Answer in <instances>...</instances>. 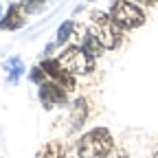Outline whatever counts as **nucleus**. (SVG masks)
<instances>
[{
	"label": "nucleus",
	"mask_w": 158,
	"mask_h": 158,
	"mask_svg": "<svg viewBox=\"0 0 158 158\" xmlns=\"http://www.w3.org/2000/svg\"><path fill=\"white\" fill-rule=\"evenodd\" d=\"M29 77H31V81L33 84H44V77H46V73H44V68L42 66H35V68H31V73H29Z\"/></svg>",
	"instance_id": "4468645a"
},
{
	"label": "nucleus",
	"mask_w": 158,
	"mask_h": 158,
	"mask_svg": "<svg viewBox=\"0 0 158 158\" xmlns=\"http://www.w3.org/2000/svg\"><path fill=\"white\" fill-rule=\"evenodd\" d=\"M59 64L73 75H88L94 70V57L84 46H68L59 55Z\"/></svg>",
	"instance_id": "20e7f679"
},
{
	"label": "nucleus",
	"mask_w": 158,
	"mask_h": 158,
	"mask_svg": "<svg viewBox=\"0 0 158 158\" xmlns=\"http://www.w3.org/2000/svg\"><path fill=\"white\" fill-rule=\"evenodd\" d=\"M27 22V11L22 5L18 2H11V7L7 9L5 18L0 20V29L2 31H15V29H22Z\"/></svg>",
	"instance_id": "0eeeda50"
},
{
	"label": "nucleus",
	"mask_w": 158,
	"mask_h": 158,
	"mask_svg": "<svg viewBox=\"0 0 158 158\" xmlns=\"http://www.w3.org/2000/svg\"><path fill=\"white\" fill-rule=\"evenodd\" d=\"M106 158H127V152H125L123 147H114V149H112Z\"/></svg>",
	"instance_id": "2eb2a0df"
},
{
	"label": "nucleus",
	"mask_w": 158,
	"mask_h": 158,
	"mask_svg": "<svg viewBox=\"0 0 158 158\" xmlns=\"http://www.w3.org/2000/svg\"><path fill=\"white\" fill-rule=\"evenodd\" d=\"M81 46L92 55V57H99V55H103V44H101V40L97 37V33L92 29H84V35H81Z\"/></svg>",
	"instance_id": "1a4fd4ad"
},
{
	"label": "nucleus",
	"mask_w": 158,
	"mask_h": 158,
	"mask_svg": "<svg viewBox=\"0 0 158 158\" xmlns=\"http://www.w3.org/2000/svg\"><path fill=\"white\" fill-rule=\"evenodd\" d=\"M35 158H66V147L59 141H51L37 149Z\"/></svg>",
	"instance_id": "9d476101"
},
{
	"label": "nucleus",
	"mask_w": 158,
	"mask_h": 158,
	"mask_svg": "<svg viewBox=\"0 0 158 158\" xmlns=\"http://www.w3.org/2000/svg\"><path fill=\"white\" fill-rule=\"evenodd\" d=\"M40 101H42V106L46 110L55 108V106H64L68 101V90L62 88L57 81H44V84H40Z\"/></svg>",
	"instance_id": "39448f33"
},
{
	"label": "nucleus",
	"mask_w": 158,
	"mask_h": 158,
	"mask_svg": "<svg viewBox=\"0 0 158 158\" xmlns=\"http://www.w3.org/2000/svg\"><path fill=\"white\" fill-rule=\"evenodd\" d=\"M112 149H114V138L106 127H94L86 132L77 143L79 158H106Z\"/></svg>",
	"instance_id": "f257e3e1"
},
{
	"label": "nucleus",
	"mask_w": 158,
	"mask_h": 158,
	"mask_svg": "<svg viewBox=\"0 0 158 158\" xmlns=\"http://www.w3.org/2000/svg\"><path fill=\"white\" fill-rule=\"evenodd\" d=\"M46 2H48V0H24L22 7H24V11H27V13H35V11L42 9Z\"/></svg>",
	"instance_id": "ddd939ff"
},
{
	"label": "nucleus",
	"mask_w": 158,
	"mask_h": 158,
	"mask_svg": "<svg viewBox=\"0 0 158 158\" xmlns=\"http://www.w3.org/2000/svg\"><path fill=\"white\" fill-rule=\"evenodd\" d=\"M134 2H136V5H145V7H154L158 0H134Z\"/></svg>",
	"instance_id": "dca6fc26"
},
{
	"label": "nucleus",
	"mask_w": 158,
	"mask_h": 158,
	"mask_svg": "<svg viewBox=\"0 0 158 158\" xmlns=\"http://www.w3.org/2000/svg\"><path fill=\"white\" fill-rule=\"evenodd\" d=\"M92 18V31L97 33V37L101 40L103 48H118L121 46V27H118L110 13H103V11H92L90 13Z\"/></svg>",
	"instance_id": "7ed1b4c3"
},
{
	"label": "nucleus",
	"mask_w": 158,
	"mask_h": 158,
	"mask_svg": "<svg viewBox=\"0 0 158 158\" xmlns=\"http://www.w3.org/2000/svg\"><path fill=\"white\" fill-rule=\"evenodd\" d=\"M73 31H75V22L73 20H66L57 31V44H66V40L73 37Z\"/></svg>",
	"instance_id": "f8f14e48"
},
{
	"label": "nucleus",
	"mask_w": 158,
	"mask_h": 158,
	"mask_svg": "<svg viewBox=\"0 0 158 158\" xmlns=\"http://www.w3.org/2000/svg\"><path fill=\"white\" fill-rule=\"evenodd\" d=\"M88 118V99H77L73 106V114H70V130H79L84 125V121Z\"/></svg>",
	"instance_id": "6e6552de"
},
{
	"label": "nucleus",
	"mask_w": 158,
	"mask_h": 158,
	"mask_svg": "<svg viewBox=\"0 0 158 158\" xmlns=\"http://www.w3.org/2000/svg\"><path fill=\"white\" fill-rule=\"evenodd\" d=\"M5 68H7L9 84H18L20 81V75L24 73V64H22V59H20V57H11L9 62L5 64Z\"/></svg>",
	"instance_id": "9b49d317"
},
{
	"label": "nucleus",
	"mask_w": 158,
	"mask_h": 158,
	"mask_svg": "<svg viewBox=\"0 0 158 158\" xmlns=\"http://www.w3.org/2000/svg\"><path fill=\"white\" fill-rule=\"evenodd\" d=\"M154 158H158V147H156V149H154Z\"/></svg>",
	"instance_id": "a211bd4d"
},
{
	"label": "nucleus",
	"mask_w": 158,
	"mask_h": 158,
	"mask_svg": "<svg viewBox=\"0 0 158 158\" xmlns=\"http://www.w3.org/2000/svg\"><path fill=\"white\" fill-rule=\"evenodd\" d=\"M11 2H18V5H22V2H24V0H11Z\"/></svg>",
	"instance_id": "f3484780"
},
{
	"label": "nucleus",
	"mask_w": 158,
	"mask_h": 158,
	"mask_svg": "<svg viewBox=\"0 0 158 158\" xmlns=\"http://www.w3.org/2000/svg\"><path fill=\"white\" fill-rule=\"evenodd\" d=\"M40 66L44 68L46 77H51L53 81H57L62 88H66L68 92L75 90V75H73L70 70H66L62 64H59V59H44V62L40 64Z\"/></svg>",
	"instance_id": "423d86ee"
},
{
	"label": "nucleus",
	"mask_w": 158,
	"mask_h": 158,
	"mask_svg": "<svg viewBox=\"0 0 158 158\" xmlns=\"http://www.w3.org/2000/svg\"><path fill=\"white\" fill-rule=\"evenodd\" d=\"M110 15L123 31H132V29H138V27L145 24L143 9L136 2H132V0H112Z\"/></svg>",
	"instance_id": "f03ea898"
}]
</instances>
